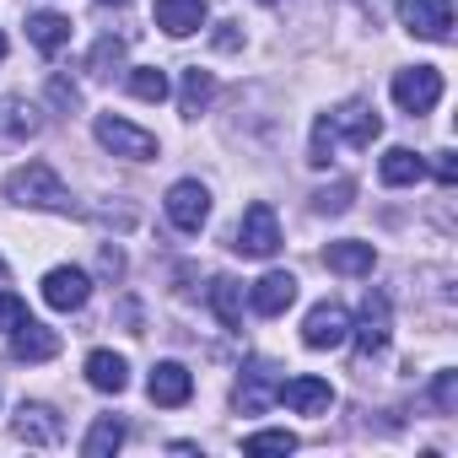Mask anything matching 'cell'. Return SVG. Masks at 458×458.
Wrapping results in <instances>:
<instances>
[{"label": "cell", "mask_w": 458, "mask_h": 458, "mask_svg": "<svg viewBox=\"0 0 458 458\" xmlns=\"http://www.w3.org/2000/svg\"><path fill=\"white\" fill-rule=\"evenodd\" d=\"M6 199L17 205H44V210H71V189L60 183V173L49 162H28L6 178Z\"/></svg>", "instance_id": "obj_1"}, {"label": "cell", "mask_w": 458, "mask_h": 458, "mask_svg": "<svg viewBox=\"0 0 458 458\" xmlns=\"http://www.w3.org/2000/svg\"><path fill=\"white\" fill-rule=\"evenodd\" d=\"M233 249L249 254V259H276V254H281V221H276V210H270L265 199H254V205L243 210L238 233H233Z\"/></svg>", "instance_id": "obj_2"}, {"label": "cell", "mask_w": 458, "mask_h": 458, "mask_svg": "<svg viewBox=\"0 0 458 458\" xmlns=\"http://www.w3.org/2000/svg\"><path fill=\"white\" fill-rule=\"evenodd\" d=\"M394 103L415 119V114H431L442 103V71L437 65H415V71H399L394 76Z\"/></svg>", "instance_id": "obj_3"}, {"label": "cell", "mask_w": 458, "mask_h": 458, "mask_svg": "<svg viewBox=\"0 0 458 458\" xmlns=\"http://www.w3.org/2000/svg\"><path fill=\"white\" fill-rule=\"evenodd\" d=\"M98 140L114 151V157H130V162H151L157 157V135L119 119V114H98Z\"/></svg>", "instance_id": "obj_4"}, {"label": "cell", "mask_w": 458, "mask_h": 458, "mask_svg": "<svg viewBox=\"0 0 458 458\" xmlns=\"http://www.w3.org/2000/svg\"><path fill=\"white\" fill-rule=\"evenodd\" d=\"M399 22H404L415 38L447 44V38H453V0H399Z\"/></svg>", "instance_id": "obj_5"}, {"label": "cell", "mask_w": 458, "mask_h": 458, "mask_svg": "<svg viewBox=\"0 0 458 458\" xmlns=\"http://www.w3.org/2000/svg\"><path fill=\"white\" fill-rule=\"evenodd\" d=\"M388 335H394V318H388V297H383V292H372V297L361 302V318L351 324L356 356H361V361H372V356L388 345Z\"/></svg>", "instance_id": "obj_6"}, {"label": "cell", "mask_w": 458, "mask_h": 458, "mask_svg": "<svg viewBox=\"0 0 458 458\" xmlns=\"http://www.w3.org/2000/svg\"><path fill=\"white\" fill-rule=\"evenodd\" d=\"M167 221L178 226V233H199V226L210 221V189L199 178H183L167 189Z\"/></svg>", "instance_id": "obj_7"}, {"label": "cell", "mask_w": 458, "mask_h": 458, "mask_svg": "<svg viewBox=\"0 0 458 458\" xmlns=\"http://www.w3.org/2000/svg\"><path fill=\"white\" fill-rule=\"evenodd\" d=\"M351 340V313L340 308V302H318L313 313H308V324H302V345L308 351H335V345H345Z\"/></svg>", "instance_id": "obj_8"}, {"label": "cell", "mask_w": 458, "mask_h": 458, "mask_svg": "<svg viewBox=\"0 0 458 458\" xmlns=\"http://www.w3.org/2000/svg\"><path fill=\"white\" fill-rule=\"evenodd\" d=\"M87 297H92L87 270L60 265V270H49V276H44V302H49L55 313H76V308H87Z\"/></svg>", "instance_id": "obj_9"}, {"label": "cell", "mask_w": 458, "mask_h": 458, "mask_svg": "<svg viewBox=\"0 0 458 458\" xmlns=\"http://www.w3.org/2000/svg\"><path fill=\"white\" fill-rule=\"evenodd\" d=\"M146 394H151V404L178 410V404H189V399H194V372H189L183 361H157V367H151Z\"/></svg>", "instance_id": "obj_10"}, {"label": "cell", "mask_w": 458, "mask_h": 458, "mask_svg": "<svg viewBox=\"0 0 458 458\" xmlns=\"http://www.w3.org/2000/svg\"><path fill=\"white\" fill-rule=\"evenodd\" d=\"M324 119H329V130H335V140L345 135V140H351L356 151H367V146H372V140L383 135V119H377V114H372L367 103H345V108H335V114H324Z\"/></svg>", "instance_id": "obj_11"}, {"label": "cell", "mask_w": 458, "mask_h": 458, "mask_svg": "<svg viewBox=\"0 0 458 458\" xmlns=\"http://www.w3.org/2000/svg\"><path fill=\"white\" fill-rule=\"evenodd\" d=\"M292 302H297V276H292V270H270V276H259L254 292H249V308H254L259 318H281Z\"/></svg>", "instance_id": "obj_12"}, {"label": "cell", "mask_w": 458, "mask_h": 458, "mask_svg": "<svg viewBox=\"0 0 458 458\" xmlns=\"http://www.w3.org/2000/svg\"><path fill=\"white\" fill-rule=\"evenodd\" d=\"M205 0H157L151 6V22L167 33V38H189V33H199L205 28Z\"/></svg>", "instance_id": "obj_13"}, {"label": "cell", "mask_w": 458, "mask_h": 458, "mask_svg": "<svg viewBox=\"0 0 458 458\" xmlns=\"http://www.w3.org/2000/svg\"><path fill=\"white\" fill-rule=\"evenodd\" d=\"M276 399H281V404H292L297 415H329L335 388H329L324 377H292V383H281V388H276Z\"/></svg>", "instance_id": "obj_14"}, {"label": "cell", "mask_w": 458, "mask_h": 458, "mask_svg": "<svg viewBox=\"0 0 458 458\" xmlns=\"http://www.w3.org/2000/svg\"><path fill=\"white\" fill-rule=\"evenodd\" d=\"M17 437H22L28 447H55V442L65 437V426H60V415H55L49 404H38V399L28 404V399H22V410H17Z\"/></svg>", "instance_id": "obj_15"}, {"label": "cell", "mask_w": 458, "mask_h": 458, "mask_svg": "<svg viewBox=\"0 0 458 458\" xmlns=\"http://www.w3.org/2000/svg\"><path fill=\"white\" fill-rule=\"evenodd\" d=\"M12 356H17V361H55V356H60V335L28 318L22 329H12Z\"/></svg>", "instance_id": "obj_16"}, {"label": "cell", "mask_w": 458, "mask_h": 458, "mask_svg": "<svg viewBox=\"0 0 458 458\" xmlns=\"http://www.w3.org/2000/svg\"><path fill=\"white\" fill-rule=\"evenodd\" d=\"M324 265H329L335 276H372V265H377V249H372V243H356V238H345V243H329V249H324Z\"/></svg>", "instance_id": "obj_17"}, {"label": "cell", "mask_w": 458, "mask_h": 458, "mask_svg": "<svg viewBox=\"0 0 458 458\" xmlns=\"http://www.w3.org/2000/svg\"><path fill=\"white\" fill-rule=\"evenodd\" d=\"M276 388H281V383H276V372H270L265 361H254V367L243 372L238 410H243V415H259V410H270V404H276Z\"/></svg>", "instance_id": "obj_18"}, {"label": "cell", "mask_w": 458, "mask_h": 458, "mask_svg": "<svg viewBox=\"0 0 458 458\" xmlns=\"http://www.w3.org/2000/svg\"><path fill=\"white\" fill-rule=\"evenodd\" d=\"M28 38H33L38 55H60V49L71 44V17H60V12H33V17H28Z\"/></svg>", "instance_id": "obj_19"}, {"label": "cell", "mask_w": 458, "mask_h": 458, "mask_svg": "<svg viewBox=\"0 0 458 458\" xmlns=\"http://www.w3.org/2000/svg\"><path fill=\"white\" fill-rule=\"evenodd\" d=\"M38 135V108L28 98H0V140H33Z\"/></svg>", "instance_id": "obj_20"}, {"label": "cell", "mask_w": 458, "mask_h": 458, "mask_svg": "<svg viewBox=\"0 0 458 458\" xmlns=\"http://www.w3.org/2000/svg\"><path fill=\"white\" fill-rule=\"evenodd\" d=\"M87 383H92L98 394H124V383H130L124 356H114V351H92V356H87Z\"/></svg>", "instance_id": "obj_21"}, {"label": "cell", "mask_w": 458, "mask_h": 458, "mask_svg": "<svg viewBox=\"0 0 458 458\" xmlns=\"http://www.w3.org/2000/svg\"><path fill=\"white\" fill-rule=\"evenodd\" d=\"M377 178H383L388 189H404V183H420V178H426V162H420L410 146H394V151L377 162Z\"/></svg>", "instance_id": "obj_22"}, {"label": "cell", "mask_w": 458, "mask_h": 458, "mask_svg": "<svg viewBox=\"0 0 458 458\" xmlns=\"http://www.w3.org/2000/svg\"><path fill=\"white\" fill-rule=\"evenodd\" d=\"M210 308H216V318L226 329H243V286L233 276H216L210 281Z\"/></svg>", "instance_id": "obj_23"}, {"label": "cell", "mask_w": 458, "mask_h": 458, "mask_svg": "<svg viewBox=\"0 0 458 458\" xmlns=\"http://www.w3.org/2000/svg\"><path fill=\"white\" fill-rule=\"evenodd\" d=\"M216 98V76L210 71H183V92H178V108H183V119H199L205 114V103Z\"/></svg>", "instance_id": "obj_24"}, {"label": "cell", "mask_w": 458, "mask_h": 458, "mask_svg": "<svg viewBox=\"0 0 458 458\" xmlns=\"http://www.w3.org/2000/svg\"><path fill=\"white\" fill-rule=\"evenodd\" d=\"M119 65H124V38H114V33H108V38H98V44H92V55H87V76L108 81Z\"/></svg>", "instance_id": "obj_25"}, {"label": "cell", "mask_w": 458, "mask_h": 458, "mask_svg": "<svg viewBox=\"0 0 458 458\" xmlns=\"http://www.w3.org/2000/svg\"><path fill=\"white\" fill-rule=\"evenodd\" d=\"M119 442H124V420H114V415H98V426L87 431L81 453H87V458H108V453H114Z\"/></svg>", "instance_id": "obj_26"}, {"label": "cell", "mask_w": 458, "mask_h": 458, "mask_svg": "<svg viewBox=\"0 0 458 458\" xmlns=\"http://www.w3.org/2000/svg\"><path fill=\"white\" fill-rule=\"evenodd\" d=\"M130 92H135L140 103H162V98H167V76H162L157 65H140V71H130Z\"/></svg>", "instance_id": "obj_27"}, {"label": "cell", "mask_w": 458, "mask_h": 458, "mask_svg": "<svg viewBox=\"0 0 458 458\" xmlns=\"http://www.w3.org/2000/svg\"><path fill=\"white\" fill-rule=\"evenodd\" d=\"M335 146H340V140H335L329 119H318V124H313V151H308V162H313V167H329V162H335Z\"/></svg>", "instance_id": "obj_28"}, {"label": "cell", "mask_w": 458, "mask_h": 458, "mask_svg": "<svg viewBox=\"0 0 458 458\" xmlns=\"http://www.w3.org/2000/svg\"><path fill=\"white\" fill-rule=\"evenodd\" d=\"M431 404H437V415H453V410H458V372H437Z\"/></svg>", "instance_id": "obj_29"}, {"label": "cell", "mask_w": 458, "mask_h": 458, "mask_svg": "<svg viewBox=\"0 0 458 458\" xmlns=\"http://www.w3.org/2000/svg\"><path fill=\"white\" fill-rule=\"evenodd\" d=\"M243 447H249V453H292L297 437H292V431H254V437H243Z\"/></svg>", "instance_id": "obj_30"}, {"label": "cell", "mask_w": 458, "mask_h": 458, "mask_svg": "<svg viewBox=\"0 0 458 458\" xmlns=\"http://www.w3.org/2000/svg\"><path fill=\"white\" fill-rule=\"evenodd\" d=\"M28 324V302L17 297V292H0V335H12V329H22Z\"/></svg>", "instance_id": "obj_31"}, {"label": "cell", "mask_w": 458, "mask_h": 458, "mask_svg": "<svg viewBox=\"0 0 458 458\" xmlns=\"http://www.w3.org/2000/svg\"><path fill=\"white\" fill-rule=\"evenodd\" d=\"M351 183H335V189H324V194H313V210L318 216H340V210H351Z\"/></svg>", "instance_id": "obj_32"}, {"label": "cell", "mask_w": 458, "mask_h": 458, "mask_svg": "<svg viewBox=\"0 0 458 458\" xmlns=\"http://www.w3.org/2000/svg\"><path fill=\"white\" fill-rule=\"evenodd\" d=\"M49 98H55L60 108H76V103H81V92H76V87H71L65 76H55V81H49Z\"/></svg>", "instance_id": "obj_33"}, {"label": "cell", "mask_w": 458, "mask_h": 458, "mask_svg": "<svg viewBox=\"0 0 458 458\" xmlns=\"http://www.w3.org/2000/svg\"><path fill=\"white\" fill-rule=\"evenodd\" d=\"M437 183H442V189L458 183V157H453V151H437Z\"/></svg>", "instance_id": "obj_34"}, {"label": "cell", "mask_w": 458, "mask_h": 458, "mask_svg": "<svg viewBox=\"0 0 458 458\" xmlns=\"http://www.w3.org/2000/svg\"><path fill=\"white\" fill-rule=\"evenodd\" d=\"M243 44V33H238V22H221V33H216V49H226V55H233Z\"/></svg>", "instance_id": "obj_35"}, {"label": "cell", "mask_w": 458, "mask_h": 458, "mask_svg": "<svg viewBox=\"0 0 458 458\" xmlns=\"http://www.w3.org/2000/svg\"><path fill=\"white\" fill-rule=\"evenodd\" d=\"M103 276H114V281H119V276H124V254H119V249H114V243H108V249H103Z\"/></svg>", "instance_id": "obj_36"}, {"label": "cell", "mask_w": 458, "mask_h": 458, "mask_svg": "<svg viewBox=\"0 0 458 458\" xmlns=\"http://www.w3.org/2000/svg\"><path fill=\"white\" fill-rule=\"evenodd\" d=\"M0 60H6V33H0Z\"/></svg>", "instance_id": "obj_37"}, {"label": "cell", "mask_w": 458, "mask_h": 458, "mask_svg": "<svg viewBox=\"0 0 458 458\" xmlns=\"http://www.w3.org/2000/svg\"><path fill=\"white\" fill-rule=\"evenodd\" d=\"M103 6H124V0H103Z\"/></svg>", "instance_id": "obj_38"}, {"label": "cell", "mask_w": 458, "mask_h": 458, "mask_svg": "<svg viewBox=\"0 0 458 458\" xmlns=\"http://www.w3.org/2000/svg\"><path fill=\"white\" fill-rule=\"evenodd\" d=\"M0 276H6V259H0Z\"/></svg>", "instance_id": "obj_39"}, {"label": "cell", "mask_w": 458, "mask_h": 458, "mask_svg": "<svg viewBox=\"0 0 458 458\" xmlns=\"http://www.w3.org/2000/svg\"><path fill=\"white\" fill-rule=\"evenodd\" d=\"M259 6H276V0H259Z\"/></svg>", "instance_id": "obj_40"}]
</instances>
